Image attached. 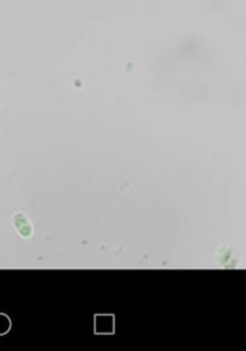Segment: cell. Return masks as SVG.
Returning <instances> with one entry per match:
<instances>
[{
    "label": "cell",
    "instance_id": "cell-1",
    "mask_svg": "<svg viewBox=\"0 0 246 351\" xmlns=\"http://www.w3.org/2000/svg\"><path fill=\"white\" fill-rule=\"evenodd\" d=\"M115 316L114 314H96L94 316V334H114Z\"/></svg>",
    "mask_w": 246,
    "mask_h": 351
},
{
    "label": "cell",
    "instance_id": "cell-2",
    "mask_svg": "<svg viewBox=\"0 0 246 351\" xmlns=\"http://www.w3.org/2000/svg\"><path fill=\"white\" fill-rule=\"evenodd\" d=\"M12 223H14L18 234L22 235V237L29 238L33 234L32 224H30L29 219H27L22 212H16L15 215H14V217H12Z\"/></svg>",
    "mask_w": 246,
    "mask_h": 351
},
{
    "label": "cell",
    "instance_id": "cell-3",
    "mask_svg": "<svg viewBox=\"0 0 246 351\" xmlns=\"http://www.w3.org/2000/svg\"><path fill=\"white\" fill-rule=\"evenodd\" d=\"M11 330V320L5 313H0V335H5Z\"/></svg>",
    "mask_w": 246,
    "mask_h": 351
}]
</instances>
